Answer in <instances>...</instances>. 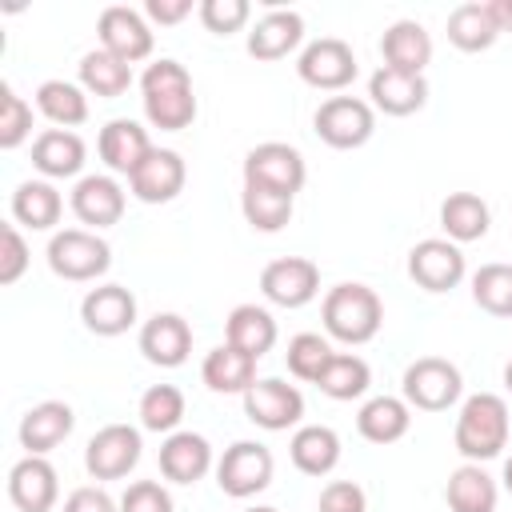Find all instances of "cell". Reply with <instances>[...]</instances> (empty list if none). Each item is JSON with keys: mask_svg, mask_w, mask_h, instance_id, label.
Instances as JSON below:
<instances>
[{"mask_svg": "<svg viewBox=\"0 0 512 512\" xmlns=\"http://www.w3.org/2000/svg\"><path fill=\"white\" fill-rule=\"evenodd\" d=\"M72 424H76V416L64 400H40L24 412L16 436H20V448H28V456H44V452H52L56 444L68 440Z\"/></svg>", "mask_w": 512, "mask_h": 512, "instance_id": "cell-21", "label": "cell"}, {"mask_svg": "<svg viewBox=\"0 0 512 512\" xmlns=\"http://www.w3.org/2000/svg\"><path fill=\"white\" fill-rule=\"evenodd\" d=\"M144 12H148V20H156V24H180V20L192 12V0H148Z\"/></svg>", "mask_w": 512, "mask_h": 512, "instance_id": "cell-48", "label": "cell"}, {"mask_svg": "<svg viewBox=\"0 0 512 512\" xmlns=\"http://www.w3.org/2000/svg\"><path fill=\"white\" fill-rule=\"evenodd\" d=\"M380 52H384V64L388 68L424 76L428 60H432V36H428V28L420 20H396L380 36Z\"/></svg>", "mask_w": 512, "mask_h": 512, "instance_id": "cell-26", "label": "cell"}, {"mask_svg": "<svg viewBox=\"0 0 512 512\" xmlns=\"http://www.w3.org/2000/svg\"><path fill=\"white\" fill-rule=\"evenodd\" d=\"M244 416L264 432H288L304 420V396L296 384L264 376L244 392Z\"/></svg>", "mask_w": 512, "mask_h": 512, "instance_id": "cell-10", "label": "cell"}, {"mask_svg": "<svg viewBox=\"0 0 512 512\" xmlns=\"http://www.w3.org/2000/svg\"><path fill=\"white\" fill-rule=\"evenodd\" d=\"M304 156L284 140H264L244 156V184H260L284 196H296L304 188Z\"/></svg>", "mask_w": 512, "mask_h": 512, "instance_id": "cell-9", "label": "cell"}, {"mask_svg": "<svg viewBox=\"0 0 512 512\" xmlns=\"http://www.w3.org/2000/svg\"><path fill=\"white\" fill-rule=\"evenodd\" d=\"M484 4H488V12H492L496 28H500V32H512V0H484Z\"/></svg>", "mask_w": 512, "mask_h": 512, "instance_id": "cell-49", "label": "cell"}, {"mask_svg": "<svg viewBox=\"0 0 512 512\" xmlns=\"http://www.w3.org/2000/svg\"><path fill=\"white\" fill-rule=\"evenodd\" d=\"M184 180H188V168H184L180 152H172V148H152V152L144 156V164L128 176V188H132V196L144 200V204H168V200H176V196L184 192Z\"/></svg>", "mask_w": 512, "mask_h": 512, "instance_id": "cell-15", "label": "cell"}, {"mask_svg": "<svg viewBox=\"0 0 512 512\" xmlns=\"http://www.w3.org/2000/svg\"><path fill=\"white\" fill-rule=\"evenodd\" d=\"M368 384H372V368H368V360H360L352 352H336L316 380V388L328 400H356L368 392Z\"/></svg>", "mask_w": 512, "mask_h": 512, "instance_id": "cell-37", "label": "cell"}, {"mask_svg": "<svg viewBox=\"0 0 512 512\" xmlns=\"http://www.w3.org/2000/svg\"><path fill=\"white\" fill-rule=\"evenodd\" d=\"M128 84H132V64L128 60H120L104 48H92V52L80 56V88L84 92L112 100V96H124Z\"/></svg>", "mask_w": 512, "mask_h": 512, "instance_id": "cell-35", "label": "cell"}, {"mask_svg": "<svg viewBox=\"0 0 512 512\" xmlns=\"http://www.w3.org/2000/svg\"><path fill=\"white\" fill-rule=\"evenodd\" d=\"M212 468V444L200 432H168L160 444V472L172 484H196Z\"/></svg>", "mask_w": 512, "mask_h": 512, "instance_id": "cell-24", "label": "cell"}, {"mask_svg": "<svg viewBox=\"0 0 512 512\" xmlns=\"http://www.w3.org/2000/svg\"><path fill=\"white\" fill-rule=\"evenodd\" d=\"M412 428V408L404 396H372L356 412V432L368 444H396Z\"/></svg>", "mask_w": 512, "mask_h": 512, "instance_id": "cell-28", "label": "cell"}, {"mask_svg": "<svg viewBox=\"0 0 512 512\" xmlns=\"http://www.w3.org/2000/svg\"><path fill=\"white\" fill-rule=\"evenodd\" d=\"M488 224H492V212L476 192H452L440 204V228L452 244H472L488 236Z\"/></svg>", "mask_w": 512, "mask_h": 512, "instance_id": "cell-33", "label": "cell"}, {"mask_svg": "<svg viewBox=\"0 0 512 512\" xmlns=\"http://www.w3.org/2000/svg\"><path fill=\"white\" fill-rule=\"evenodd\" d=\"M68 204H72L76 220L96 232V228H108V224H116L124 216V188L112 176L92 172V176H80L76 180Z\"/></svg>", "mask_w": 512, "mask_h": 512, "instance_id": "cell-18", "label": "cell"}, {"mask_svg": "<svg viewBox=\"0 0 512 512\" xmlns=\"http://www.w3.org/2000/svg\"><path fill=\"white\" fill-rule=\"evenodd\" d=\"M368 96H372V108L384 116H412L428 100V80L416 72H400V68L380 64L368 76Z\"/></svg>", "mask_w": 512, "mask_h": 512, "instance_id": "cell-17", "label": "cell"}, {"mask_svg": "<svg viewBox=\"0 0 512 512\" xmlns=\"http://www.w3.org/2000/svg\"><path fill=\"white\" fill-rule=\"evenodd\" d=\"M504 384H508V392H512V360L504 364Z\"/></svg>", "mask_w": 512, "mask_h": 512, "instance_id": "cell-51", "label": "cell"}, {"mask_svg": "<svg viewBox=\"0 0 512 512\" xmlns=\"http://www.w3.org/2000/svg\"><path fill=\"white\" fill-rule=\"evenodd\" d=\"M32 136V104L12 92V84H0V148H20Z\"/></svg>", "mask_w": 512, "mask_h": 512, "instance_id": "cell-42", "label": "cell"}, {"mask_svg": "<svg viewBox=\"0 0 512 512\" xmlns=\"http://www.w3.org/2000/svg\"><path fill=\"white\" fill-rule=\"evenodd\" d=\"M260 292L280 308H304L320 292V268L308 256H280V260L264 264Z\"/></svg>", "mask_w": 512, "mask_h": 512, "instance_id": "cell-13", "label": "cell"}, {"mask_svg": "<svg viewBox=\"0 0 512 512\" xmlns=\"http://www.w3.org/2000/svg\"><path fill=\"white\" fill-rule=\"evenodd\" d=\"M200 380H204L212 392H220V396H244V392L256 384V356H248V352H240V348H232V344L224 340L220 348H212V352L204 356Z\"/></svg>", "mask_w": 512, "mask_h": 512, "instance_id": "cell-27", "label": "cell"}, {"mask_svg": "<svg viewBox=\"0 0 512 512\" xmlns=\"http://www.w3.org/2000/svg\"><path fill=\"white\" fill-rule=\"evenodd\" d=\"M28 268V244L16 224L0 228V284H16Z\"/></svg>", "mask_w": 512, "mask_h": 512, "instance_id": "cell-45", "label": "cell"}, {"mask_svg": "<svg viewBox=\"0 0 512 512\" xmlns=\"http://www.w3.org/2000/svg\"><path fill=\"white\" fill-rule=\"evenodd\" d=\"M36 108L56 128H76L88 120V92L72 80H44L36 88Z\"/></svg>", "mask_w": 512, "mask_h": 512, "instance_id": "cell-36", "label": "cell"}, {"mask_svg": "<svg viewBox=\"0 0 512 512\" xmlns=\"http://www.w3.org/2000/svg\"><path fill=\"white\" fill-rule=\"evenodd\" d=\"M64 512H120V504L96 488V484H84V488H72L68 500H64Z\"/></svg>", "mask_w": 512, "mask_h": 512, "instance_id": "cell-47", "label": "cell"}, {"mask_svg": "<svg viewBox=\"0 0 512 512\" xmlns=\"http://www.w3.org/2000/svg\"><path fill=\"white\" fill-rule=\"evenodd\" d=\"M84 152L88 148L72 128H44L32 140V168L48 180H64L84 168Z\"/></svg>", "mask_w": 512, "mask_h": 512, "instance_id": "cell-25", "label": "cell"}, {"mask_svg": "<svg viewBox=\"0 0 512 512\" xmlns=\"http://www.w3.org/2000/svg\"><path fill=\"white\" fill-rule=\"evenodd\" d=\"M496 36H500V28H496L484 0H468V4H456L448 12V40L460 52H484L496 44Z\"/></svg>", "mask_w": 512, "mask_h": 512, "instance_id": "cell-34", "label": "cell"}, {"mask_svg": "<svg viewBox=\"0 0 512 512\" xmlns=\"http://www.w3.org/2000/svg\"><path fill=\"white\" fill-rule=\"evenodd\" d=\"M508 432H512V420H508L504 396L476 392V396H468L460 404L452 440H456V452L468 464H484V460H496L508 448Z\"/></svg>", "mask_w": 512, "mask_h": 512, "instance_id": "cell-2", "label": "cell"}, {"mask_svg": "<svg viewBox=\"0 0 512 512\" xmlns=\"http://www.w3.org/2000/svg\"><path fill=\"white\" fill-rule=\"evenodd\" d=\"M140 428L132 424H104L88 448H84V468L92 480H120L140 464Z\"/></svg>", "mask_w": 512, "mask_h": 512, "instance_id": "cell-11", "label": "cell"}, {"mask_svg": "<svg viewBox=\"0 0 512 512\" xmlns=\"http://www.w3.org/2000/svg\"><path fill=\"white\" fill-rule=\"evenodd\" d=\"M316 512H368V496L356 480H332V484H324Z\"/></svg>", "mask_w": 512, "mask_h": 512, "instance_id": "cell-46", "label": "cell"}, {"mask_svg": "<svg viewBox=\"0 0 512 512\" xmlns=\"http://www.w3.org/2000/svg\"><path fill=\"white\" fill-rule=\"evenodd\" d=\"M288 456L304 476H328L340 464V436L328 424H300L288 440Z\"/></svg>", "mask_w": 512, "mask_h": 512, "instance_id": "cell-29", "label": "cell"}, {"mask_svg": "<svg viewBox=\"0 0 512 512\" xmlns=\"http://www.w3.org/2000/svg\"><path fill=\"white\" fill-rule=\"evenodd\" d=\"M312 128L316 136L328 144V148H360L372 140L376 132V108L368 100H356V96H328L316 116H312Z\"/></svg>", "mask_w": 512, "mask_h": 512, "instance_id": "cell-6", "label": "cell"}, {"mask_svg": "<svg viewBox=\"0 0 512 512\" xmlns=\"http://www.w3.org/2000/svg\"><path fill=\"white\" fill-rule=\"evenodd\" d=\"M120 512H172V496L160 480H136L124 488Z\"/></svg>", "mask_w": 512, "mask_h": 512, "instance_id": "cell-44", "label": "cell"}, {"mask_svg": "<svg viewBox=\"0 0 512 512\" xmlns=\"http://www.w3.org/2000/svg\"><path fill=\"white\" fill-rule=\"evenodd\" d=\"M332 356H336V352H332V344H328L320 332H296V336L288 340L284 364H288V372H292L296 380L316 384V380H320V372L328 368V360H332Z\"/></svg>", "mask_w": 512, "mask_h": 512, "instance_id": "cell-41", "label": "cell"}, {"mask_svg": "<svg viewBox=\"0 0 512 512\" xmlns=\"http://www.w3.org/2000/svg\"><path fill=\"white\" fill-rule=\"evenodd\" d=\"M444 500H448V512H496V500H500V488L496 480L480 468V464H460L448 484H444Z\"/></svg>", "mask_w": 512, "mask_h": 512, "instance_id": "cell-31", "label": "cell"}, {"mask_svg": "<svg viewBox=\"0 0 512 512\" xmlns=\"http://www.w3.org/2000/svg\"><path fill=\"white\" fill-rule=\"evenodd\" d=\"M324 332L340 344H368L384 324V304L368 284H336L320 304Z\"/></svg>", "mask_w": 512, "mask_h": 512, "instance_id": "cell-3", "label": "cell"}, {"mask_svg": "<svg viewBox=\"0 0 512 512\" xmlns=\"http://www.w3.org/2000/svg\"><path fill=\"white\" fill-rule=\"evenodd\" d=\"M304 40V16L292 8H272L264 12L252 32H248V56L256 60H284L288 52H296Z\"/></svg>", "mask_w": 512, "mask_h": 512, "instance_id": "cell-22", "label": "cell"}, {"mask_svg": "<svg viewBox=\"0 0 512 512\" xmlns=\"http://www.w3.org/2000/svg\"><path fill=\"white\" fill-rule=\"evenodd\" d=\"M96 32H100V48L112 52V56H120V60H128V64L152 56V28H148V20H144L136 8H128V4L104 8L100 20H96Z\"/></svg>", "mask_w": 512, "mask_h": 512, "instance_id": "cell-14", "label": "cell"}, {"mask_svg": "<svg viewBox=\"0 0 512 512\" xmlns=\"http://www.w3.org/2000/svg\"><path fill=\"white\" fill-rule=\"evenodd\" d=\"M156 144L148 140V132L136 124V120H108L104 128H100V140H96V152H100V160L112 168V172H124V176H132L140 164H144V156L152 152Z\"/></svg>", "mask_w": 512, "mask_h": 512, "instance_id": "cell-23", "label": "cell"}, {"mask_svg": "<svg viewBox=\"0 0 512 512\" xmlns=\"http://www.w3.org/2000/svg\"><path fill=\"white\" fill-rule=\"evenodd\" d=\"M400 392L408 400V408H420V412H448L460 392H464V376L452 360L444 356H420L404 368V380H400Z\"/></svg>", "mask_w": 512, "mask_h": 512, "instance_id": "cell-5", "label": "cell"}, {"mask_svg": "<svg viewBox=\"0 0 512 512\" xmlns=\"http://www.w3.org/2000/svg\"><path fill=\"white\" fill-rule=\"evenodd\" d=\"M224 340L232 348H240V352H248V356L260 360L276 344V320L260 304H236L228 312V320H224Z\"/></svg>", "mask_w": 512, "mask_h": 512, "instance_id": "cell-30", "label": "cell"}, {"mask_svg": "<svg viewBox=\"0 0 512 512\" xmlns=\"http://www.w3.org/2000/svg\"><path fill=\"white\" fill-rule=\"evenodd\" d=\"M240 212L256 232H280L292 220V196L260 188V184H244L240 192Z\"/></svg>", "mask_w": 512, "mask_h": 512, "instance_id": "cell-38", "label": "cell"}, {"mask_svg": "<svg viewBox=\"0 0 512 512\" xmlns=\"http://www.w3.org/2000/svg\"><path fill=\"white\" fill-rule=\"evenodd\" d=\"M60 212H64V196L56 192L52 180H24L12 192V216L32 232H48L52 224H60Z\"/></svg>", "mask_w": 512, "mask_h": 512, "instance_id": "cell-32", "label": "cell"}, {"mask_svg": "<svg viewBox=\"0 0 512 512\" xmlns=\"http://www.w3.org/2000/svg\"><path fill=\"white\" fill-rule=\"evenodd\" d=\"M408 276L424 292H452L464 280V252L448 236H428L408 252Z\"/></svg>", "mask_w": 512, "mask_h": 512, "instance_id": "cell-12", "label": "cell"}, {"mask_svg": "<svg viewBox=\"0 0 512 512\" xmlns=\"http://www.w3.org/2000/svg\"><path fill=\"white\" fill-rule=\"evenodd\" d=\"M248 512H276V508H248Z\"/></svg>", "mask_w": 512, "mask_h": 512, "instance_id": "cell-52", "label": "cell"}, {"mask_svg": "<svg viewBox=\"0 0 512 512\" xmlns=\"http://www.w3.org/2000/svg\"><path fill=\"white\" fill-rule=\"evenodd\" d=\"M500 480H504V488H508V492H512V456H508V460H504V476H500Z\"/></svg>", "mask_w": 512, "mask_h": 512, "instance_id": "cell-50", "label": "cell"}, {"mask_svg": "<svg viewBox=\"0 0 512 512\" xmlns=\"http://www.w3.org/2000/svg\"><path fill=\"white\" fill-rule=\"evenodd\" d=\"M140 428L148 432H176V424L184 420V392L176 384H152L144 396H140Z\"/></svg>", "mask_w": 512, "mask_h": 512, "instance_id": "cell-39", "label": "cell"}, {"mask_svg": "<svg viewBox=\"0 0 512 512\" xmlns=\"http://www.w3.org/2000/svg\"><path fill=\"white\" fill-rule=\"evenodd\" d=\"M276 460L264 444L256 440H236L232 448H224V456L216 460V484L224 496L232 500H248L256 492H264L272 484Z\"/></svg>", "mask_w": 512, "mask_h": 512, "instance_id": "cell-7", "label": "cell"}, {"mask_svg": "<svg viewBox=\"0 0 512 512\" xmlns=\"http://www.w3.org/2000/svg\"><path fill=\"white\" fill-rule=\"evenodd\" d=\"M80 320L96 336H120L136 324V296L124 284H100L80 300Z\"/></svg>", "mask_w": 512, "mask_h": 512, "instance_id": "cell-19", "label": "cell"}, {"mask_svg": "<svg viewBox=\"0 0 512 512\" xmlns=\"http://www.w3.org/2000/svg\"><path fill=\"white\" fill-rule=\"evenodd\" d=\"M472 300L488 316H512V264H480L472 276Z\"/></svg>", "mask_w": 512, "mask_h": 512, "instance_id": "cell-40", "label": "cell"}, {"mask_svg": "<svg viewBox=\"0 0 512 512\" xmlns=\"http://www.w3.org/2000/svg\"><path fill=\"white\" fill-rule=\"evenodd\" d=\"M296 72H300V80L308 88L340 92V88H348L356 80V52L340 36H320V40H312V44L300 48Z\"/></svg>", "mask_w": 512, "mask_h": 512, "instance_id": "cell-8", "label": "cell"}, {"mask_svg": "<svg viewBox=\"0 0 512 512\" xmlns=\"http://www.w3.org/2000/svg\"><path fill=\"white\" fill-rule=\"evenodd\" d=\"M8 500L20 512H52L60 500V480L56 468L44 456H24L8 472Z\"/></svg>", "mask_w": 512, "mask_h": 512, "instance_id": "cell-16", "label": "cell"}, {"mask_svg": "<svg viewBox=\"0 0 512 512\" xmlns=\"http://www.w3.org/2000/svg\"><path fill=\"white\" fill-rule=\"evenodd\" d=\"M140 352H144L148 364L180 368L188 360V352H192V328H188V320L176 316V312H156L140 328Z\"/></svg>", "mask_w": 512, "mask_h": 512, "instance_id": "cell-20", "label": "cell"}, {"mask_svg": "<svg viewBox=\"0 0 512 512\" xmlns=\"http://www.w3.org/2000/svg\"><path fill=\"white\" fill-rule=\"evenodd\" d=\"M200 24L216 36H228V32H240L252 16V4L248 0H200Z\"/></svg>", "mask_w": 512, "mask_h": 512, "instance_id": "cell-43", "label": "cell"}, {"mask_svg": "<svg viewBox=\"0 0 512 512\" xmlns=\"http://www.w3.org/2000/svg\"><path fill=\"white\" fill-rule=\"evenodd\" d=\"M108 264H112V248L92 228H64V232H52L48 240V268L60 280L84 284V280L104 276Z\"/></svg>", "mask_w": 512, "mask_h": 512, "instance_id": "cell-4", "label": "cell"}, {"mask_svg": "<svg viewBox=\"0 0 512 512\" xmlns=\"http://www.w3.org/2000/svg\"><path fill=\"white\" fill-rule=\"evenodd\" d=\"M140 100H144V116L152 128L164 132H180L196 120V92H192V76L180 60H152L140 76Z\"/></svg>", "mask_w": 512, "mask_h": 512, "instance_id": "cell-1", "label": "cell"}]
</instances>
